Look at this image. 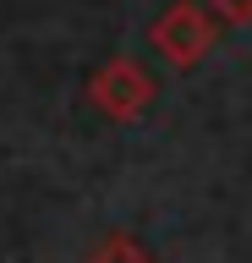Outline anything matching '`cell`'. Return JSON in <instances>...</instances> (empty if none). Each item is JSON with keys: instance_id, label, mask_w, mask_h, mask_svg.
Returning a JSON list of instances; mask_svg holds the SVG:
<instances>
[{"instance_id": "1", "label": "cell", "mask_w": 252, "mask_h": 263, "mask_svg": "<svg viewBox=\"0 0 252 263\" xmlns=\"http://www.w3.org/2000/svg\"><path fill=\"white\" fill-rule=\"evenodd\" d=\"M148 93H153V88H148V71L132 66V61H110L99 77H93V104H104V110L121 115V121L143 110Z\"/></svg>"}, {"instance_id": "2", "label": "cell", "mask_w": 252, "mask_h": 263, "mask_svg": "<svg viewBox=\"0 0 252 263\" xmlns=\"http://www.w3.org/2000/svg\"><path fill=\"white\" fill-rule=\"evenodd\" d=\"M208 39H214V28L203 22V11H198V6H176V11H170L165 22L153 28V44L165 49L176 66H192L203 49H208Z\"/></svg>"}, {"instance_id": "3", "label": "cell", "mask_w": 252, "mask_h": 263, "mask_svg": "<svg viewBox=\"0 0 252 263\" xmlns=\"http://www.w3.org/2000/svg\"><path fill=\"white\" fill-rule=\"evenodd\" d=\"M88 263H153V258H148V247H143V241H132L126 230H115V236H104V241L93 247V258H88Z\"/></svg>"}, {"instance_id": "4", "label": "cell", "mask_w": 252, "mask_h": 263, "mask_svg": "<svg viewBox=\"0 0 252 263\" xmlns=\"http://www.w3.org/2000/svg\"><path fill=\"white\" fill-rule=\"evenodd\" d=\"M219 11L230 22H252V0H219Z\"/></svg>"}]
</instances>
